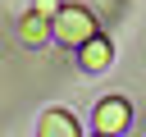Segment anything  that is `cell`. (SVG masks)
Masks as SVG:
<instances>
[{"instance_id":"obj_1","label":"cell","mask_w":146,"mask_h":137,"mask_svg":"<svg viewBox=\"0 0 146 137\" xmlns=\"http://www.w3.org/2000/svg\"><path fill=\"white\" fill-rule=\"evenodd\" d=\"M96 37V14L82 5H59V14L50 18V41L59 46H87Z\"/></svg>"},{"instance_id":"obj_2","label":"cell","mask_w":146,"mask_h":137,"mask_svg":"<svg viewBox=\"0 0 146 137\" xmlns=\"http://www.w3.org/2000/svg\"><path fill=\"white\" fill-rule=\"evenodd\" d=\"M128 123H132V105H128L123 96H105V100H96V110H91V128H96V137H123Z\"/></svg>"},{"instance_id":"obj_3","label":"cell","mask_w":146,"mask_h":137,"mask_svg":"<svg viewBox=\"0 0 146 137\" xmlns=\"http://www.w3.org/2000/svg\"><path fill=\"white\" fill-rule=\"evenodd\" d=\"M78 64L87 68V73H105L110 64H114V46H110V37H91L87 46H78Z\"/></svg>"},{"instance_id":"obj_4","label":"cell","mask_w":146,"mask_h":137,"mask_svg":"<svg viewBox=\"0 0 146 137\" xmlns=\"http://www.w3.org/2000/svg\"><path fill=\"white\" fill-rule=\"evenodd\" d=\"M36 137H82V123L68 114V110H46L41 119H36Z\"/></svg>"},{"instance_id":"obj_5","label":"cell","mask_w":146,"mask_h":137,"mask_svg":"<svg viewBox=\"0 0 146 137\" xmlns=\"http://www.w3.org/2000/svg\"><path fill=\"white\" fill-rule=\"evenodd\" d=\"M18 37H23L27 46H46V41H50V23L36 18V14H27V18L18 23Z\"/></svg>"},{"instance_id":"obj_6","label":"cell","mask_w":146,"mask_h":137,"mask_svg":"<svg viewBox=\"0 0 146 137\" xmlns=\"http://www.w3.org/2000/svg\"><path fill=\"white\" fill-rule=\"evenodd\" d=\"M32 14H36V18H46V23H50V18H55V14H59V0H32Z\"/></svg>"}]
</instances>
